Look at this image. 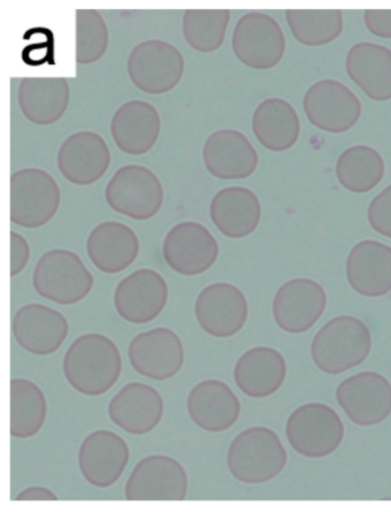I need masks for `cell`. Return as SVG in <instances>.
<instances>
[{
    "label": "cell",
    "mask_w": 391,
    "mask_h": 512,
    "mask_svg": "<svg viewBox=\"0 0 391 512\" xmlns=\"http://www.w3.org/2000/svg\"><path fill=\"white\" fill-rule=\"evenodd\" d=\"M195 317L203 332L210 336L232 337L246 325L247 299L239 288L230 283H214L198 296Z\"/></svg>",
    "instance_id": "cell-16"
},
{
    "label": "cell",
    "mask_w": 391,
    "mask_h": 512,
    "mask_svg": "<svg viewBox=\"0 0 391 512\" xmlns=\"http://www.w3.org/2000/svg\"><path fill=\"white\" fill-rule=\"evenodd\" d=\"M187 411L202 430L224 432L238 422L241 404L228 384L207 380L195 385L190 392Z\"/></svg>",
    "instance_id": "cell-24"
},
{
    "label": "cell",
    "mask_w": 391,
    "mask_h": 512,
    "mask_svg": "<svg viewBox=\"0 0 391 512\" xmlns=\"http://www.w3.org/2000/svg\"><path fill=\"white\" fill-rule=\"evenodd\" d=\"M303 108L312 125L330 133L353 129L362 115V104L356 94L334 80L312 85L304 96Z\"/></svg>",
    "instance_id": "cell-11"
},
{
    "label": "cell",
    "mask_w": 391,
    "mask_h": 512,
    "mask_svg": "<svg viewBox=\"0 0 391 512\" xmlns=\"http://www.w3.org/2000/svg\"><path fill=\"white\" fill-rule=\"evenodd\" d=\"M130 460L125 440L108 430L92 432L78 453V466L86 482L98 488H108L119 480Z\"/></svg>",
    "instance_id": "cell-18"
},
{
    "label": "cell",
    "mask_w": 391,
    "mask_h": 512,
    "mask_svg": "<svg viewBox=\"0 0 391 512\" xmlns=\"http://www.w3.org/2000/svg\"><path fill=\"white\" fill-rule=\"evenodd\" d=\"M128 356L139 375L154 381L175 377L185 361L181 338L168 328H155L136 336L129 345Z\"/></svg>",
    "instance_id": "cell-14"
},
{
    "label": "cell",
    "mask_w": 391,
    "mask_h": 512,
    "mask_svg": "<svg viewBox=\"0 0 391 512\" xmlns=\"http://www.w3.org/2000/svg\"><path fill=\"white\" fill-rule=\"evenodd\" d=\"M351 81L373 101L391 99V50L373 43H358L347 55Z\"/></svg>",
    "instance_id": "cell-30"
},
{
    "label": "cell",
    "mask_w": 391,
    "mask_h": 512,
    "mask_svg": "<svg viewBox=\"0 0 391 512\" xmlns=\"http://www.w3.org/2000/svg\"><path fill=\"white\" fill-rule=\"evenodd\" d=\"M86 250L99 271L117 274L136 262L140 244L137 234L129 226L105 222L92 230Z\"/></svg>",
    "instance_id": "cell-26"
},
{
    "label": "cell",
    "mask_w": 391,
    "mask_h": 512,
    "mask_svg": "<svg viewBox=\"0 0 391 512\" xmlns=\"http://www.w3.org/2000/svg\"><path fill=\"white\" fill-rule=\"evenodd\" d=\"M189 491V479L177 460L153 455L140 461L125 486L129 501H183Z\"/></svg>",
    "instance_id": "cell-10"
},
{
    "label": "cell",
    "mask_w": 391,
    "mask_h": 512,
    "mask_svg": "<svg viewBox=\"0 0 391 512\" xmlns=\"http://www.w3.org/2000/svg\"><path fill=\"white\" fill-rule=\"evenodd\" d=\"M30 248L27 240L19 233L11 232V277H17L29 262Z\"/></svg>",
    "instance_id": "cell-38"
},
{
    "label": "cell",
    "mask_w": 391,
    "mask_h": 512,
    "mask_svg": "<svg viewBox=\"0 0 391 512\" xmlns=\"http://www.w3.org/2000/svg\"><path fill=\"white\" fill-rule=\"evenodd\" d=\"M17 501H58V496L48 488L41 486H33L22 491L17 498Z\"/></svg>",
    "instance_id": "cell-40"
},
{
    "label": "cell",
    "mask_w": 391,
    "mask_h": 512,
    "mask_svg": "<svg viewBox=\"0 0 391 512\" xmlns=\"http://www.w3.org/2000/svg\"><path fill=\"white\" fill-rule=\"evenodd\" d=\"M12 329L21 348L36 356L57 352L69 334L65 315L35 303L21 307L14 315Z\"/></svg>",
    "instance_id": "cell-20"
},
{
    "label": "cell",
    "mask_w": 391,
    "mask_h": 512,
    "mask_svg": "<svg viewBox=\"0 0 391 512\" xmlns=\"http://www.w3.org/2000/svg\"><path fill=\"white\" fill-rule=\"evenodd\" d=\"M108 206L134 220H148L163 206L164 191L158 176L142 165H125L115 172L106 187Z\"/></svg>",
    "instance_id": "cell-7"
},
{
    "label": "cell",
    "mask_w": 391,
    "mask_h": 512,
    "mask_svg": "<svg viewBox=\"0 0 391 512\" xmlns=\"http://www.w3.org/2000/svg\"><path fill=\"white\" fill-rule=\"evenodd\" d=\"M286 436L297 453L308 459H323L341 446L344 425L332 407L311 403L289 416Z\"/></svg>",
    "instance_id": "cell-5"
},
{
    "label": "cell",
    "mask_w": 391,
    "mask_h": 512,
    "mask_svg": "<svg viewBox=\"0 0 391 512\" xmlns=\"http://www.w3.org/2000/svg\"><path fill=\"white\" fill-rule=\"evenodd\" d=\"M287 366L283 354L271 348L247 351L234 367V381L250 398H267L283 387Z\"/></svg>",
    "instance_id": "cell-28"
},
{
    "label": "cell",
    "mask_w": 391,
    "mask_h": 512,
    "mask_svg": "<svg viewBox=\"0 0 391 512\" xmlns=\"http://www.w3.org/2000/svg\"><path fill=\"white\" fill-rule=\"evenodd\" d=\"M232 49L244 65L268 70L279 65L286 51V39L278 21L261 12L241 17L233 31Z\"/></svg>",
    "instance_id": "cell-9"
},
{
    "label": "cell",
    "mask_w": 391,
    "mask_h": 512,
    "mask_svg": "<svg viewBox=\"0 0 391 512\" xmlns=\"http://www.w3.org/2000/svg\"><path fill=\"white\" fill-rule=\"evenodd\" d=\"M253 131L260 144L272 152H285L299 140L301 124L289 102L271 98L261 102L253 115Z\"/></svg>",
    "instance_id": "cell-31"
},
{
    "label": "cell",
    "mask_w": 391,
    "mask_h": 512,
    "mask_svg": "<svg viewBox=\"0 0 391 512\" xmlns=\"http://www.w3.org/2000/svg\"><path fill=\"white\" fill-rule=\"evenodd\" d=\"M385 162L372 147L354 146L344 151L336 164V176L348 191L364 194L377 187L385 176Z\"/></svg>",
    "instance_id": "cell-33"
},
{
    "label": "cell",
    "mask_w": 391,
    "mask_h": 512,
    "mask_svg": "<svg viewBox=\"0 0 391 512\" xmlns=\"http://www.w3.org/2000/svg\"><path fill=\"white\" fill-rule=\"evenodd\" d=\"M231 19L229 10H187L183 34L192 49L202 53L217 51L224 43Z\"/></svg>",
    "instance_id": "cell-35"
},
{
    "label": "cell",
    "mask_w": 391,
    "mask_h": 512,
    "mask_svg": "<svg viewBox=\"0 0 391 512\" xmlns=\"http://www.w3.org/2000/svg\"><path fill=\"white\" fill-rule=\"evenodd\" d=\"M48 403L41 388L25 378L11 381V435L29 439L42 430Z\"/></svg>",
    "instance_id": "cell-32"
},
{
    "label": "cell",
    "mask_w": 391,
    "mask_h": 512,
    "mask_svg": "<svg viewBox=\"0 0 391 512\" xmlns=\"http://www.w3.org/2000/svg\"><path fill=\"white\" fill-rule=\"evenodd\" d=\"M287 460L277 433L264 427L242 431L232 441L228 453L231 475L249 485L270 482L286 468Z\"/></svg>",
    "instance_id": "cell-3"
},
{
    "label": "cell",
    "mask_w": 391,
    "mask_h": 512,
    "mask_svg": "<svg viewBox=\"0 0 391 512\" xmlns=\"http://www.w3.org/2000/svg\"><path fill=\"white\" fill-rule=\"evenodd\" d=\"M371 349V332L364 322L341 315L319 330L311 344V356L322 372L339 375L362 365Z\"/></svg>",
    "instance_id": "cell-2"
},
{
    "label": "cell",
    "mask_w": 391,
    "mask_h": 512,
    "mask_svg": "<svg viewBox=\"0 0 391 512\" xmlns=\"http://www.w3.org/2000/svg\"><path fill=\"white\" fill-rule=\"evenodd\" d=\"M203 162L210 175L218 179H246L257 169L258 154L244 133L224 129L207 139Z\"/></svg>",
    "instance_id": "cell-22"
},
{
    "label": "cell",
    "mask_w": 391,
    "mask_h": 512,
    "mask_svg": "<svg viewBox=\"0 0 391 512\" xmlns=\"http://www.w3.org/2000/svg\"><path fill=\"white\" fill-rule=\"evenodd\" d=\"M325 290L314 280L295 279L280 287L273 301V317L289 334H302L316 325L326 309Z\"/></svg>",
    "instance_id": "cell-17"
},
{
    "label": "cell",
    "mask_w": 391,
    "mask_h": 512,
    "mask_svg": "<svg viewBox=\"0 0 391 512\" xmlns=\"http://www.w3.org/2000/svg\"><path fill=\"white\" fill-rule=\"evenodd\" d=\"M109 43L106 22L96 10L76 11V61L90 65L104 57Z\"/></svg>",
    "instance_id": "cell-36"
},
{
    "label": "cell",
    "mask_w": 391,
    "mask_h": 512,
    "mask_svg": "<svg viewBox=\"0 0 391 512\" xmlns=\"http://www.w3.org/2000/svg\"><path fill=\"white\" fill-rule=\"evenodd\" d=\"M61 202L57 181L35 168L14 172L11 177V220L23 228L42 227L56 216Z\"/></svg>",
    "instance_id": "cell-6"
},
{
    "label": "cell",
    "mask_w": 391,
    "mask_h": 512,
    "mask_svg": "<svg viewBox=\"0 0 391 512\" xmlns=\"http://www.w3.org/2000/svg\"><path fill=\"white\" fill-rule=\"evenodd\" d=\"M220 246L208 228L185 222L171 228L163 242V257L172 271L195 277L214 266Z\"/></svg>",
    "instance_id": "cell-12"
},
{
    "label": "cell",
    "mask_w": 391,
    "mask_h": 512,
    "mask_svg": "<svg viewBox=\"0 0 391 512\" xmlns=\"http://www.w3.org/2000/svg\"><path fill=\"white\" fill-rule=\"evenodd\" d=\"M364 20L374 36L391 38V10H366Z\"/></svg>",
    "instance_id": "cell-39"
},
{
    "label": "cell",
    "mask_w": 391,
    "mask_h": 512,
    "mask_svg": "<svg viewBox=\"0 0 391 512\" xmlns=\"http://www.w3.org/2000/svg\"><path fill=\"white\" fill-rule=\"evenodd\" d=\"M64 373L70 387L82 395L103 396L120 380V350L105 335L86 334L78 337L66 353Z\"/></svg>",
    "instance_id": "cell-1"
},
{
    "label": "cell",
    "mask_w": 391,
    "mask_h": 512,
    "mask_svg": "<svg viewBox=\"0 0 391 512\" xmlns=\"http://www.w3.org/2000/svg\"><path fill=\"white\" fill-rule=\"evenodd\" d=\"M70 89L64 77H26L20 83L18 101L28 121L50 125L65 115Z\"/></svg>",
    "instance_id": "cell-29"
},
{
    "label": "cell",
    "mask_w": 391,
    "mask_h": 512,
    "mask_svg": "<svg viewBox=\"0 0 391 512\" xmlns=\"http://www.w3.org/2000/svg\"><path fill=\"white\" fill-rule=\"evenodd\" d=\"M185 61L176 46L152 39L139 43L128 59V74L137 89L148 94L174 90L182 81Z\"/></svg>",
    "instance_id": "cell-8"
},
{
    "label": "cell",
    "mask_w": 391,
    "mask_h": 512,
    "mask_svg": "<svg viewBox=\"0 0 391 512\" xmlns=\"http://www.w3.org/2000/svg\"><path fill=\"white\" fill-rule=\"evenodd\" d=\"M286 20L296 41L306 46L330 44L343 31V13L339 10H288Z\"/></svg>",
    "instance_id": "cell-34"
},
{
    "label": "cell",
    "mask_w": 391,
    "mask_h": 512,
    "mask_svg": "<svg viewBox=\"0 0 391 512\" xmlns=\"http://www.w3.org/2000/svg\"><path fill=\"white\" fill-rule=\"evenodd\" d=\"M336 400L351 421L372 427L391 414V384L378 373H359L339 385Z\"/></svg>",
    "instance_id": "cell-13"
},
{
    "label": "cell",
    "mask_w": 391,
    "mask_h": 512,
    "mask_svg": "<svg viewBox=\"0 0 391 512\" xmlns=\"http://www.w3.org/2000/svg\"><path fill=\"white\" fill-rule=\"evenodd\" d=\"M347 278L358 294L381 297L391 291V248L378 241L359 242L350 251Z\"/></svg>",
    "instance_id": "cell-25"
},
{
    "label": "cell",
    "mask_w": 391,
    "mask_h": 512,
    "mask_svg": "<svg viewBox=\"0 0 391 512\" xmlns=\"http://www.w3.org/2000/svg\"><path fill=\"white\" fill-rule=\"evenodd\" d=\"M367 217L375 232L391 239V185L375 196Z\"/></svg>",
    "instance_id": "cell-37"
},
{
    "label": "cell",
    "mask_w": 391,
    "mask_h": 512,
    "mask_svg": "<svg viewBox=\"0 0 391 512\" xmlns=\"http://www.w3.org/2000/svg\"><path fill=\"white\" fill-rule=\"evenodd\" d=\"M163 398L158 390L144 383H129L108 406L112 422L134 436L152 432L162 421Z\"/></svg>",
    "instance_id": "cell-21"
},
{
    "label": "cell",
    "mask_w": 391,
    "mask_h": 512,
    "mask_svg": "<svg viewBox=\"0 0 391 512\" xmlns=\"http://www.w3.org/2000/svg\"><path fill=\"white\" fill-rule=\"evenodd\" d=\"M112 156L105 139L96 132L82 131L70 136L58 153L61 175L77 186H89L104 177Z\"/></svg>",
    "instance_id": "cell-19"
},
{
    "label": "cell",
    "mask_w": 391,
    "mask_h": 512,
    "mask_svg": "<svg viewBox=\"0 0 391 512\" xmlns=\"http://www.w3.org/2000/svg\"><path fill=\"white\" fill-rule=\"evenodd\" d=\"M262 208L256 194L245 187H228L210 204V218L230 239H244L260 225Z\"/></svg>",
    "instance_id": "cell-27"
},
{
    "label": "cell",
    "mask_w": 391,
    "mask_h": 512,
    "mask_svg": "<svg viewBox=\"0 0 391 512\" xmlns=\"http://www.w3.org/2000/svg\"><path fill=\"white\" fill-rule=\"evenodd\" d=\"M93 283L95 280L81 257L65 249L46 252L33 275L36 293L59 305L80 303L91 293Z\"/></svg>",
    "instance_id": "cell-4"
},
{
    "label": "cell",
    "mask_w": 391,
    "mask_h": 512,
    "mask_svg": "<svg viewBox=\"0 0 391 512\" xmlns=\"http://www.w3.org/2000/svg\"><path fill=\"white\" fill-rule=\"evenodd\" d=\"M169 288L158 272L138 270L116 287L114 304L120 317L134 325L154 321L166 309Z\"/></svg>",
    "instance_id": "cell-15"
},
{
    "label": "cell",
    "mask_w": 391,
    "mask_h": 512,
    "mask_svg": "<svg viewBox=\"0 0 391 512\" xmlns=\"http://www.w3.org/2000/svg\"><path fill=\"white\" fill-rule=\"evenodd\" d=\"M111 132L120 151L132 156L145 155L160 136L158 109L142 100L125 102L113 116Z\"/></svg>",
    "instance_id": "cell-23"
}]
</instances>
